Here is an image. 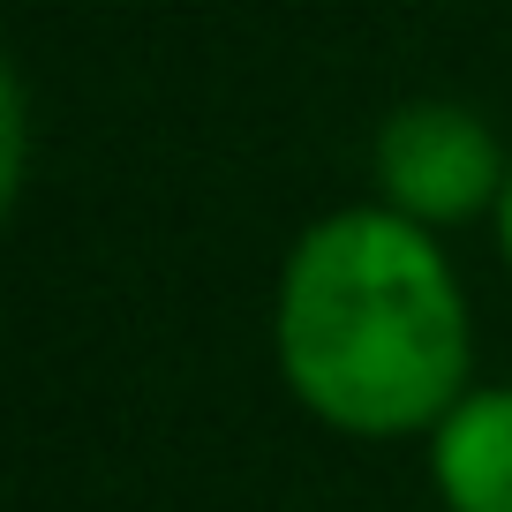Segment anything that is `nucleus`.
Here are the masks:
<instances>
[{
  "instance_id": "f257e3e1",
  "label": "nucleus",
  "mask_w": 512,
  "mask_h": 512,
  "mask_svg": "<svg viewBox=\"0 0 512 512\" xmlns=\"http://www.w3.org/2000/svg\"><path fill=\"white\" fill-rule=\"evenodd\" d=\"M272 362L287 400L354 445L430 437L475 392V302L445 234L384 204H332L272 279Z\"/></svg>"
},
{
  "instance_id": "f03ea898",
  "label": "nucleus",
  "mask_w": 512,
  "mask_h": 512,
  "mask_svg": "<svg viewBox=\"0 0 512 512\" xmlns=\"http://www.w3.org/2000/svg\"><path fill=\"white\" fill-rule=\"evenodd\" d=\"M512 151L475 106L460 98H400L369 136V181L377 204L400 219L452 234V226H482L497 219Z\"/></svg>"
},
{
  "instance_id": "7ed1b4c3",
  "label": "nucleus",
  "mask_w": 512,
  "mask_h": 512,
  "mask_svg": "<svg viewBox=\"0 0 512 512\" xmlns=\"http://www.w3.org/2000/svg\"><path fill=\"white\" fill-rule=\"evenodd\" d=\"M430 490L445 512H512V384L482 377L430 437Z\"/></svg>"
},
{
  "instance_id": "20e7f679",
  "label": "nucleus",
  "mask_w": 512,
  "mask_h": 512,
  "mask_svg": "<svg viewBox=\"0 0 512 512\" xmlns=\"http://www.w3.org/2000/svg\"><path fill=\"white\" fill-rule=\"evenodd\" d=\"M31 189V83L0 76V211H16Z\"/></svg>"
},
{
  "instance_id": "39448f33",
  "label": "nucleus",
  "mask_w": 512,
  "mask_h": 512,
  "mask_svg": "<svg viewBox=\"0 0 512 512\" xmlns=\"http://www.w3.org/2000/svg\"><path fill=\"white\" fill-rule=\"evenodd\" d=\"M490 241H497V264L512 272V174H505V196H497V219H490Z\"/></svg>"
}]
</instances>
